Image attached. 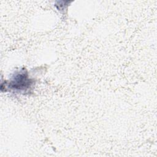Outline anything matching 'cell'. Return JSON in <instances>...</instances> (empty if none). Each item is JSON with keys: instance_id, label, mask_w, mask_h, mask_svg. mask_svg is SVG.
<instances>
[{"instance_id": "cell-1", "label": "cell", "mask_w": 157, "mask_h": 157, "mask_svg": "<svg viewBox=\"0 0 157 157\" xmlns=\"http://www.w3.org/2000/svg\"><path fill=\"white\" fill-rule=\"evenodd\" d=\"M32 80L26 71L22 70L14 74L9 83V88L16 91H26L31 88Z\"/></svg>"}]
</instances>
